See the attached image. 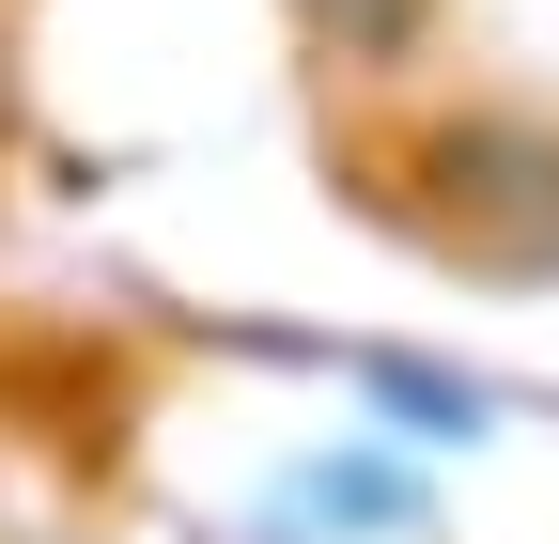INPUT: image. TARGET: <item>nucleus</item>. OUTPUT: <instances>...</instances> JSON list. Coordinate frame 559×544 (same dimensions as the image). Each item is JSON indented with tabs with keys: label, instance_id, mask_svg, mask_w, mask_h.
Instances as JSON below:
<instances>
[{
	"label": "nucleus",
	"instance_id": "f257e3e1",
	"mask_svg": "<svg viewBox=\"0 0 559 544\" xmlns=\"http://www.w3.org/2000/svg\"><path fill=\"white\" fill-rule=\"evenodd\" d=\"M419 172L466 187L451 218H436L451 249H481V264H559V125H436Z\"/></svg>",
	"mask_w": 559,
	"mask_h": 544
},
{
	"label": "nucleus",
	"instance_id": "f03ea898",
	"mask_svg": "<svg viewBox=\"0 0 559 544\" xmlns=\"http://www.w3.org/2000/svg\"><path fill=\"white\" fill-rule=\"evenodd\" d=\"M296 16H311V32H326L342 62H389V47L419 32V0H296Z\"/></svg>",
	"mask_w": 559,
	"mask_h": 544
}]
</instances>
